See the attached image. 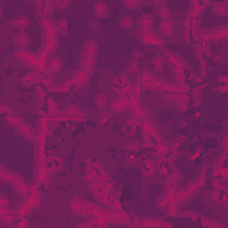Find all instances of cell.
I'll return each mask as SVG.
<instances>
[{"instance_id": "cell-5", "label": "cell", "mask_w": 228, "mask_h": 228, "mask_svg": "<svg viewBox=\"0 0 228 228\" xmlns=\"http://www.w3.org/2000/svg\"><path fill=\"white\" fill-rule=\"evenodd\" d=\"M56 4H57L59 9H66V7L70 6V0H59V2H56Z\"/></svg>"}, {"instance_id": "cell-4", "label": "cell", "mask_w": 228, "mask_h": 228, "mask_svg": "<svg viewBox=\"0 0 228 228\" xmlns=\"http://www.w3.org/2000/svg\"><path fill=\"white\" fill-rule=\"evenodd\" d=\"M123 4L128 7V9H135L139 6V0H123Z\"/></svg>"}, {"instance_id": "cell-3", "label": "cell", "mask_w": 228, "mask_h": 228, "mask_svg": "<svg viewBox=\"0 0 228 228\" xmlns=\"http://www.w3.org/2000/svg\"><path fill=\"white\" fill-rule=\"evenodd\" d=\"M132 25H134V20L130 16H127V18H123V20H121V27L123 29H130Z\"/></svg>"}, {"instance_id": "cell-2", "label": "cell", "mask_w": 228, "mask_h": 228, "mask_svg": "<svg viewBox=\"0 0 228 228\" xmlns=\"http://www.w3.org/2000/svg\"><path fill=\"white\" fill-rule=\"evenodd\" d=\"M105 103H107V96L103 95V93L96 95V98H95V105H96V107H103Z\"/></svg>"}, {"instance_id": "cell-1", "label": "cell", "mask_w": 228, "mask_h": 228, "mask_svg": "<svg viewBox=\"0 0 228 228\" xmlns=\"http://www.w3.org/2000/svg\"><path fill=\"white\" fill-rule=\"evenodd\" d=\"M107 14V6L103 4V2H98V4H95V16L98 18H103Z\"/></svg>"}, {"instance_id": "cell-6", "label": "cell", "mask_w": 228, "mask_h": 228, "mask_svg": "<svg viewBox=\"0 0 228 228\" xmlns=\"http://www.w3.org/2000/svg\"><path fill=\"white\" fill-rule=\"evenodd\" d=\"M162 32H164V34H171L173 32V25H169V23H164V25H162Z\"/></svg>"}]
</instances>
